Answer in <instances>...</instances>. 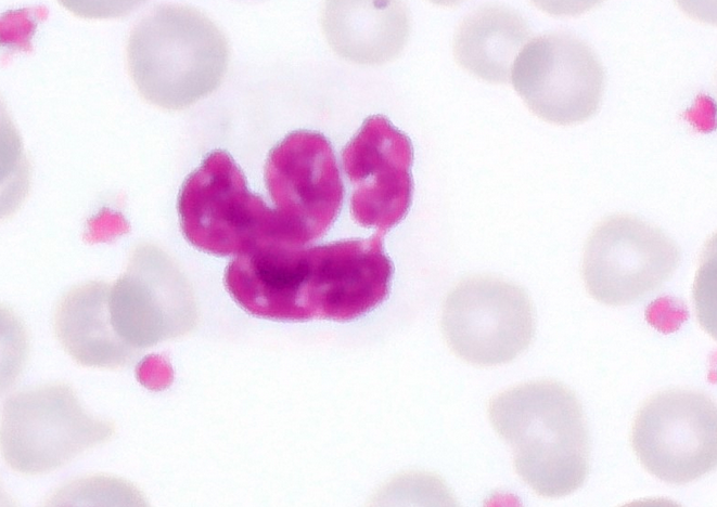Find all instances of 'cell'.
<instances>
[{"label":"cell","mask_w":717,"mask_h":507,"mask_svg":"<svg viewBox=\"0 0 717 507\" xmlns=\"http://www.w3.org/2000/svg\"><path fill=\"white\" fill-rule=\"evenodd\" d=\"M393 265L381 234L304 248L274 239L239 255L225 285L248 313L277 321H349L387 297Z\"/></svg>","instance_id":"cell-1"},{"label":"cell","mask_w":717,"mask_h":507,"mask_svg":"<svg viewBox=\"0 0 717 507\" xmlns=\"http://www.w3.org/2000/svg\"><path fill=\"white\" fill-rule=\"evenodd\" d=\"M529 34L527 22L513 9L485 6L462 23L456 37V55L478 77L505 82Z\"/></svg>","instance_id":"cell-14"},{"label":"cell","mask_w":717,"mask_h":507,"mask_svg":"<svg viewBox=\"0 0 717 507\" xmlns=\"http://www.w3.org/2000/svg\"><path fill=\"white\" fill-rule=\"evenodd\" d=\"M488 415L510 444L517 474L539 495L561 497L589 472L590 442L576 395L562 384L539 380L496 395Z\"/></svg>","instance_id":"cell-2"},{"label":"cell","mask_w":717,"mask_h":507,"mask_svg":"<svg viewBox=\"0 0 717 507\" xmlns=\"http://www.w3.org/2000/svg\"><path fill=\"white\" fill-rule=\"evenodd\" d=\"M327 18L329 38L337 50L347 56L363 35L358 61L375 62L395 53L401 46L407 31V20L402 12L389 10L351 11L341 10Z\"/></svg>","instance_id":"cell-15"},{"label":"cell","mask_w":717,"mask_h":507,"mask_svg":"<svg viewBox=\"0 0 717 507\" xmlns=\"http://www.w3.org/2000/svg\"><path fill=\"white\" fill-rule=\"evenodd\" d=\"M127 55L141 95L154 105L179 109L217 88L229 51L222 32L203 13L163 5L135 26Z\"/></svg>","instance_id":"cell-3"},{"label":"cell","mask_w":717,"mask_h":507,"mask_svg":"<svg viewBox=\"0 0 717 507\" xmlns=\"http://www.w3.org/2000/svg\"><path fill=\"white\" fill-rule=\"evenodd\" d=\"M111 323L132 348H145L184 333L194 303L180 273L154 251H137L110 289Z\"/></svg>","instance_id":"cell-12"},{"label":"cell","mask_w":717,"mask_h":507,"mask_svg":"<svg viewBox=\"0 0 717 507\" xmlns=\"http://www.w3.org/2000/svg\"><path fill=\"white\" fill-rule=\"evenodd\" d=\"M265 179L276 211L297 245L304 246L329 230L344 192L327 138L312 131L286 135L271 151Z\"/></svg>","instance_id":"cell-10"},{"label":"cell","mask_w":717,"mask_h":507,"mask_svg":"<svg viewBox=\"0 0 717 507\" xmlns=\"http://www.w3.org/2000/svg\"><path fill=\"white\" fill-rule=\"evenodd\" d=\"M113 432V425L90 415L68 386L44 385L5 402L1 451L11 468L37 474L57 469Z\"/></svg>","instance_id":"cell-5"},{"label":"cell","mask_w":717,"mask_h":507,"mask_svg":"<svg viewBox=\"0 0 717 507\" xmlns=\"http://www.w3.org/2000/svg\"><path fill=\"white\" fill-rule=\"evenodd\" d=\"M511 80L540 118L571 125L599 107L604 70L593 50L578 37L553 31L530 40L516 56Z\"/></svg>","instance_id":"cell-9"},{"label":"cell","mask_w":717,"mask_h":507,"mask_svg":"<svg viewBox=\"0 0 717 507\" xmlns=\"http://www.w3.org/2000/svg\"><path fill=\"white\" fill-rule=\"evenodd\" d=\"M110 289L104 283H86L71 289L57 306L56 336L79 364L116 367L132 355V347L116 334L111 323Z\"/></svg>","instance_id":"cell-13"},{"label":"cell","mask_w":717,"mask_h":507,"mask_svg":"<svg viewBox=\"0 0 717 507\" xmlns=\"http://www.w3.org/2000/svg\"><path fill=\"white\" fill-rule=\"evenodd\" d=\"M441 327L457 355L491 366L508 363L528 348L535 315L522 287L491 276H476L461 282L448 295Z\"/></svg>","instance_id":"cell-7"},{"label":"cell","mask_w":717,"mask_h":507,"mask_svg":"<svg viewBox=\"0 0 717 507\" xmlns=\"http://www.w3.org/2000/svg\"><path fill=\"white\" fill-rule=\"evenodd\" d=\"M178 212L185 238L210 255L239 256L274 239L297 245L278 212L248 191L223 151L208 154L184 181Z\"/></svg>","instance_id":"cell-4"},{"label":"cell","mask_w":717,"mask_h":507,"mask_svg":"<svg viewBox=\"0 0 717 507\" xmlns=\"http://www.w3.org/2000/svg\"><path fill=\"white\" fill-rule=\"evenodd\" d=\"M631 443L656 478L674 484L694 481L716 467V405L696 391L660 392L639 410Z\"/></svg>","instance_id":"cell-8"},{"label":"cell","mask_w":717,"mask_h":507,"mask_svg":"<svg viewBox=\"0 0 717 507\" xmlns=\"http://www.w3.org/2000/svg\"><path fill=\"white\" fill-rule=\"evenodd\" d=\"M680 264L678 245L660 227L631 214H613L589 235L582 259L588 292L625 306L658 289Z\"/></svg>","instance_id":"cell-6"},{"label":"cell","mask_w":717,"mask_h":507,"mask_svg":"<svg viewBox=\"0 0 717 507\" xmlns=\"http://www.w3.org/2000/svg\"><path fill=\"white\" fill-rule=\"evenodd\" d=\"M343 166L353 184L351 214L381 234L400 222L412 198L410 139L383 116L368 118L345 146Z\"/></svg>","instance_id":"cell-11"}]
</instances>
